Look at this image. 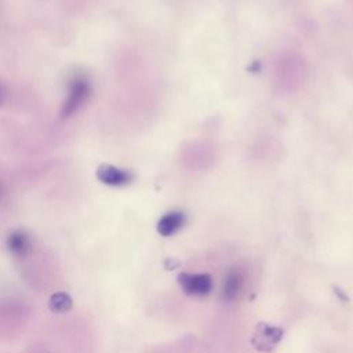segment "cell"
Masks as SVG:
<instances>
[{
    "label": "cell",
    "instance_id": "1",
    "mask_svg": "<svg viewBox=\"0 0 353 353\" xmlns=\"http://www.w3.org/2000/svg\"><path fill=\"white\" fill-rule=\"evenodd\" d=\"M90 94H91L90 81L84 76H76L69 84L68 97L62 105L61 116L63 119L70 117L88 99Z\"/></svg>",
    "mask_w": 353,
    "mask_h": 353
},
{
    "label": "cell",
    "instance_id": "2",
    "mask_svg": "<svg viewBox=\"0 0 353 353\" xmlns=\"http://www.w3.org/2000/svg\"><path fill=\"white\" fill-rule=\"evenodd\" d=\"M95 174H97V178L99 182H102L103 185H108V186H113V188L125 186V185L131 183V181L134 178L130 171L119 168L112 164L98 165Z\"/></svg>",
    "mask_w": 353,
    "mask_h": 353
},
{
    "label": "cell",
    "instance_id": "3",
    "mask_svg": "<svg viewBox=\"0 0 353 353\" xmlns=\"http://www.w3.org/2000/svg\"><path fill=\"white\" fill-rule=\"evenodd\" d=\"M179 284L183 288V291L189 295H207L212 288V280L210 274H181L179 276Z\"/></svg>",
    "mask_w": 353,
    "mask_h": 353
},
{
    "label": "cell",
    "instance_id": "4",
    "mask_svg": "<svg viewBox=\"0 0 353 353\" xmlns=\"http://www.w3.org/2000/svg\"><path fill=\"white\" fill-rule=\"evenodd\" d=\"M6 245H7L8 252L17 258H23V256L29 255L32 251V247H33L30 236L25 230H21V229L12 230L8 234Z\"/></svg>",
    "mask_w": 353,
    "mask_h": 353
},
{
    "label": "cell",
    "instance_id": "5",
    "mask_svg": "<svg viewBox=\"0 0 353 353\" xmlns=\"http://www.w3.org/2000/svg\"><path fill=\"white\" fill-rule=\"evenodd\" d=\"M183 222H185V215L182 212H178V211L167 212L157 222V232L165 237L172 236L182 228Z\"/></svg>",
    "mask_w": 353,
    "mask_h": 353
},
{
    "label": "cell",
    "instance_id": "6",
    "mask_svg": "<svg viewBox=\"0 0 353 353\" xmlns=\"http://www.w3.org/2000/svg\"><path fill=\"white\" fill-rule=\"evenodd\" d=\"M241 284H243V279H241V274L236 270H230L225 280H223V285H222V296L226 299V301H230L233 299L240 288H241Z\"/></svg>",
    "mask_w": 353,
    "mask_h": 353
},
{
    "label": "cell",
    "instance_id": "7",
    "mask_svg": "<svg viewBox=\"0 0 353 353\" xmlns=\"http://www.w3.org/2000/svg\"><path fill=\"white\" fill-rule=\"evenodd\" d=\"M72 305H73V302H72L70 295L63 291H58V292L52 294L50 298V302H48V307L54 313H66L68 310H70Z\"/></svg>",
    "mask_w": 353,
    "mask_h": 353
},
{
    "label": "cell",
    "instance_id": "8",
    "mask_svg": "<svg viewBox=\"0 0 353 353\" xmlns=\"http://www.w3.org/2000/svg\"><path fill=\"white\" fill-rule=\"evenodd\" d=\"M283 335V330L276 328V327H265L263 331L259 332V342L261 345L258 346L261 350H263V345H269V349L272 347V345L277 343L280 341Z\"/></svg>",
    "mask_w": 353,
    "mask_h": 353
},
{
    "label": "cell",
    "instance_id": "9",
    "mask_svg": "<svg viewBox=\"0 0 353 353\" xmlns=\"http://www.w3.org/2000/svg\"><path fill=\"white\" fill-rule=\"evenodd\" d=\"M0 95H1V94H0Z\"/></svg>",
    "mask_w": 353,
    "mask_h": 353
}]
</instances>
